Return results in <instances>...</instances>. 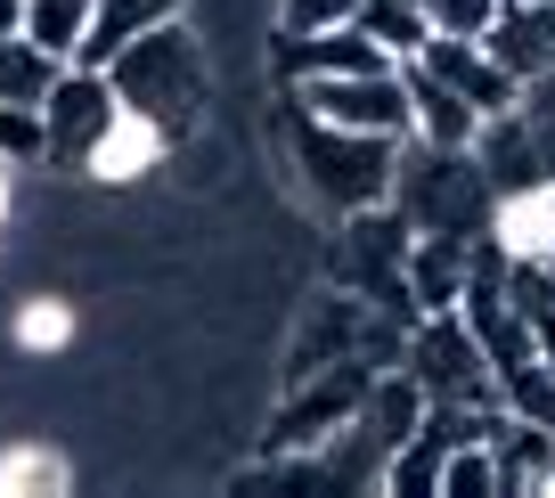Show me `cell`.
<instances>
[{"label":"cell","instance_id":"d6986e66","mask_svg":"<svg viewBox=\"0 0 555 498\" xmlns=\"http://www.w3.org/2000/svg\"><path fill=\"white\" fill-rule=\"evenodd\" d=\"M441 498H499V458L490 442H457L441 458Z\"/></svg>","mask_w":555,"mask_h":498},{"label":"cell","instance_id":"ffe728a7","mask_svg":"<svg viewBox=\"0 0 555 498\" xmlns=\"http://www.w3.org/2000/svg\"><path fill=\"white\" fill-rule=\"evenodd\" d=\"M17 344L25 352H66L74 344V310L57 303V294H34V303L17 310Z\"/></svg>","mask_w":555,"mask_h":498},{"label":"cell","instance_id":"9a60e30c","mask_svg":"<svg viewBox=\"0 0 555 498\" xmlns=\"http://www.w3.org/2000/svg\"><path fill=\"white\" fill-rule=\"evenodd\" d=\"M74 482V465L50 442H9L0 449V498H57Z\"/></svg>","mask_w":555,"mask_h":498},{"label":"cell","instance_id":"cb8c5ba5","mask_svg":"<svg viewBox=\"0 0 555 498\" xmlns=\"http://www.w3.org/2000/svg\"><path fill=\"white\" fill-rule=\"evenodd\" d=\"M515 115H522V131H531L539 164H547V180H555V74H539V82H522Z\"/></svg>","mask_w":555,"mask_h":498},{"label":"cell","instance_id":"5b68a950","mask_svg":"<svg viewBox=\"0 0 555 498\" xmlns=\"http://www.w3.org/2000/svg\"><path fill=\"white\" fill-rule=\"evenodd\" d=\"M400 368L425 384V400H457V409H490L499 400V368L474 344V327L457 310H416L400 327Z\"/></svg>","mask_w":555,"mask_h":498},{"label":"cell","instance_id":"44dd1931","mask_svg":"<svg viewBox=\"0 0 555 498\" xmlns=\"http://www.w3.org/2000/svg\"><path fill=\"white\" fill-rule=\"evenodd\" d=\"M0 164H50V131H41V106H0Z\"/></svg>","mask_w":555,"mask_h":498},{"label":"cell","instance_id":"6da1fadb","mask_svg":"<svg viewBox=\"0 0 555 498\" xmlns=\"http://www.w3.org/2000/svg\"><path fill=\"white\" fill-rule=\"evenodd\" d=\"M278 148H286V173H295V189L311 196L319 213H335V221H344V213H367V205H392L400 139L319 123L311 106L286 90V106H278Z\"/></svg>","mask_w":555,"mask_h":498},{"label":"cell","instance_id":"9c48e42d","mask_svg":"<svg viewBox=\"0 0 555 498\" xmlns=\"http://www.w3.org/2000/svg\"><path fill=\"white\" fill-rule=\"evenodd\" d=\"M172 164V131H156L147 115H131V106H115V123L99 131V148L82 155V180H106V189H122V180H147Z\"/></svg>","mask_w":555,"mask_h":498},{"label":"cell","instance_id":"7402d4cb","mask_svg":"<svg viewBox=\"0 0 555 498\" xmlns=\"http://www.w3.org/2000/svg\"><path fill=\"white\" fill-rule=\"evenodd\" d=\"M360 17V0H278V34L286 41H311V34H335V25Z\"/></svg>","mask_w":555,"mask_h":498},{"label":"cell","instance_id":"277c9868","mask_svg":"<svg viewBox=\"0 0 555 498\" xmlns=\"http://www.w3.org/2000/svg\"><path fill=\"white\" fill-rule=\"evenodd\" d=\"M409 213L400 205H367V213H344V238H335V286H351L367 310L409 327Z\"/></svg>","mask_w":555,"mask_h":498},{"label":"cell","instance_id":"30bf717a","mask_svg":"<svg viewBox=\"0 0 555 498\" xmlns=\"http://www.w3.org/2000/svg\"><path fill=\"white\" fill-rule=\"evenodd\" d=\"M490 245H499L515 270H555V180L499 196V205H490Z\"/></svg>","mask_w":555,"mask_h":498},{"label":"cell","instance_id":"52a82bcc","mask_svg":"<svg viewBox=\"0 0 555 498\" xmlns=\"http://www.w3.org/2000/svg\"><path fill=\"white\" fill-rule=\"evenodd\" d=\"M115 82H106L99 66H57L50 99H41V131H50V164H66V173H82V155L99 148V131L115 123Z\"/></svg>","mask_w":555,"mask_h":498},{"label":"cell","instance_id":"4fadbf2b","mask_svg":"<svg viewBox=\"0 0 555 498\" xmlns=\"http://www.w3.org/2000/svg\"><path fill=\"white\" fill-rule=\"evenodd\" d=\"M490 115H474L457 90H441L434 74L409 66V139H425V148H474V131H482Z\"/></svg>","mask_w":555,"mask_h":498},{"label":"cell","instance_id":"8992f818","mask_svg":"<svg viewBox=\"0 0 555 498\" xmlns=\"http://www.w3.org/2000/svg\"><path fill=\"white\" fill-rule=\"evenodd\" d=\"M295 99L319 123L344 131H376V139H409V66H367V74H311L295 82Z\"/></svg>","mask_w":555,"mask_h":498},{"label":"cell","instance_id":"d4e9b609","mask_svg":"<svg viewBox=\"0 0 555 498\" xmlns=\"http://www.w3.org/2000/svg\"><path fill=\"white\" fill-rule=\"evenodd\" d=\"M0 34H25V0H0Z\"/></svg>","mask_w":555,"mask_h":498},{"label":"cell","instance_id":"3957f363","mask_svg":"<svg viewBox=\"0 0 555 498\" xmlns=\"http://www.w3.org/2000/svg\"><path fill=\"white\" fill-rule=\"evenodd\" d=\"M392 205L409 213V229H441V238H490V205H499V196H490L474 148H425V139H400Z\"/></svg>","mask_w":555,"mask_h":498},{"label":"cell","instance_id":"7a4b0ae2","mask_svg":"<svg viewBox=\"0 0 555 498\" xmlns=\"http://www.w3.org/2000/svg\"><path fill=\"white\" fill-rule=\"evenodd\" d=\"M106 82H115V99L131 106V115L172 131V148H180V139H196V123H205V106H212V58H205V41H196L189 17H164V25L131 34L106 58Z\"/></svg>","mask_w":555,"mask_h":498},{"label":"cell","instance_id":"4316f807","mask_svg":"<svg viewBox=\"0 0 555 498\" xmlns=\"http://www.w3.org/2000/svg\"><path fill=\"white\" fill-rule=\"evenodd\" d=\"M506 9H522V0H506Z\"/></svg>","mask_w":555,"mask_h":498},{"label":"cell","instance_id":"5bb4252c","mask_svg":"<svg viewBox=\"0 0 555 498\" xmlns=\"http://www.w3.org/2000/svg\"><path fill=\"white\" fill-rule=\"evenodd\" d=\"M189 0H99L90 9V34H82V50H74V66H99L106 74V58L122 50L131 34H147V25H164V17H180Z\"/></svg>","mask_w":555,"mask_h":498},{"label":"cell","instance_id":"603a6c76","mask_svg":"<svg viewBox=\"0 0 555 498\" xmlns=\"http://www.w3.org/2000/svg\"><path fill=\"white\" fill-rule=\"evenodd\" d=\"M416 9H425V25H434V34L482 41L490 25H499V9H506V0H416Z\"/></svg>","mask_w":555,"mask_h":498},{"label":"cell","instance_id":"8fae6325","mask_svg":"<svg viewBox=\"0 0 555 498\" xmlns=\"http://www.w3.org/2000/svg\"><path fill=\"white\" fill-rule=\"evenodd\" d=\"M474 254L482 238H441V229H416L409 238V310H457L474 278Z\"/></svg>","mask_w":555,"mask_h":498},{"label":"cell","instance_id":"484cf974","mask_svg":"<svg viewBox=\"0 0 555 498\" xmlns=\"http://www.w3.org/2000/svg\"><path fill=\"white\" fill-rule=\"evenodd\" d=\"M9 205H17V189H9V164H0V238H9Z\"/></svg>","mask_w":555,"mask_h":498},{"label":"cell","instance_id":"2e32d148","mask_svg":"<svg viewBox=\"0 0 555 498\" xmlns=\"http://www.w3.org/2000/svg\"><path fill=\"white\" fill-rule=\"evenodd\" d=\"M351 25H360L384 58H400V66L434 41V25H425V9H416V0H360V17H351Z\"/></svg>","mask_w":555,"mask_h":498},{"label":"cell","instance_id":"e0dca14e","mask_svg":"<svg viewBox=\"0 0 555 498\" xmlns=\"http://www.w3.org/2000/svg\"><path fill=\"white\" fill-rule=\"evenodd\" d=\"M57 66H66V58L34 50L25 34H0V106H41L50 82H57Z\"/></svg>","mask_w":555,"mask_h":498},{"label":"cell","instance_id":"7c38bea8","mask_svg":"<svg viewBox=\"0 0 555 498\" xmlns=\"http://www.w3.org/2000/svg\"><path fill=\"white\" fill-rule=\"evenodd\" d=\"M474 164H482L490 196H515V189H539V180H547V164H539V148H531V131H522L515 106L474 131Z\"/></svg>","mask_w":555,"mask_h":498},{"label":"cell","instance_id":"ac0fdd59","mask_svg":"<svg viewBox=\"0 0 555 498\" xmlns=\"http://www.w3.org/2000/svg\"><path fill=\"white\" fill-rule=\"evenodd\" d=\"M90 9H99V0H25V41L74 66V50H82V34H90Z\"/></svg>","mask_w":555,"mask_h":498},{"label":"cell","instance_id":"ba28073f","mask_svg":"<svg viewBox=\"0 0 555 498\" xmlns=\"http://www.w3.org/2000/svg\"><path fill=\"white\" fill-rule=\"evenodd\" d=\"M409 66H416V74H434L441 90H457V99H466L474 115H506V106L522 99V82H515V74H506L499 58L482 50V41H457V34H434L425 50L409 58Z\"/></svg>","mask_w":555,"mask_h":498}]
</instances>
